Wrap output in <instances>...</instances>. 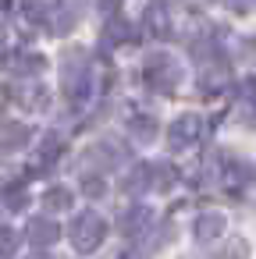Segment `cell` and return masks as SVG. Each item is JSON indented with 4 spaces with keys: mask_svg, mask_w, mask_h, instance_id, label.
Masks as SVG:
<instances>
[{
    "mask_svg": "<svg viewBox=\"0 0 256 259\" xmlns=\"http://www.w3.org/2000/svg\"><path fill=\"white\" fill-rule=\"evenodd\" d=\"M68 234H71V245H75L79 252H93V248H100L103 238H107V220H103L100 213L86 209V213H79V217L71 220Z\"/></svg>",
    "mask_w": 256,
    "mask_h": 259,
    "instance_id": "obj_1",
    "label": "cell"
},
{
    "mask_svg": "<svg viewBox=\"0 0 256 259\" xmlns=\"http://www.w3.org/2000/svg\"><path fill=\"white\" fill-rule=\"evenodd\" d=\"M178 78H181V71H178V64H174L167 54L146 57V64H142V82H146L150 89H157V93H174Z\"/></svg>",
    "mask_w": 256,
    "mask_h": 259,
    "instance_id": "obj_2",
    "label": "cell"
},
{
    "mask_svg": "<svg viewBox=\"0 0 256 259\" xmlns=\"http://www.w3.org/2000/svg\"><path fill=\"white\" fill-rule=\"evenodd\" d=\"M142 32L153 39H167L171 36V8L164 0H150L142 8Z\"/></svg>",
    "mask_w": 256,
    "mask_h": 259,
    "instance_id": "obj_3",
    "label": "cell"
},
{
    "mask_svg": "<svg viewBox=\"0 0 256 259\" xmlns=\"http://www.w3.org/2000/svg\"><path fill=\"white\" fill-rule=\"evenodd\" d=\"M199 135H203V117H199V114H181V117H174L171 128H167V142H171L174 149L192 146Z\"/></svg>",
    "mask_w": 256,
    "mask_h": 259,
    "instance_id": "obj_4",
    "label": "cell"
},
{
    "mask_svg": "<svg viewBox=\"0 0 256 259\" xmlns=\"http://www.w3.org/2000/svg\"><path fill=\"white\" fill-rule=\"evenodd\" d=\"M25 238H29V245L47 248V245H54V241L61 238V224L50 220V217H32V220L25 224Z\"/></svg>",
    "mask_w": 256,
    "mask_h": 259,
    "instance_id": "obj_5",
    "label": "cell"
},
{
    "mask_svg": "<svg viewBox=\"0 0 256 259\" xmlns=\"http://www.w3.org/2000/svg\"><path fill=\"white\" fill-rule=\"evenodd\" d=\"M121 160H125V149L114 146V142H100V146L89 149V167H103V170H111V167H118Z\"/></svg>",
    "mask_w": 256,
    "mask_h": 259,
    "instance_id": "obj_6",
    "label": "cell"
},
{
    "mask_svg": "<svg viewBox=\"0 0 256 259\" xmlns=\"http://www.w3.org/2000/svg\"><path fill=\"white\" fill-rule=\"evenodd\" d=\"M224 234V217L221 213H203L199 220H196V238L199 241H213V238H221Z\"/></svg>",
    "mask_w": 256,
    "mask_h": 259,
    "instance_id": "obj_7",
    "label": "cell"
},
{
    "mask_svg": "<svg viewBox=\"0 0 256 259\" xmlns=\"http://www.w3.org/2000/svg\"><path fill=\"white\" fill-rule=\"evenodd\" d=\"M61 149H64V142H61L57 135H47V139H43V146L36 149V153H40V156H36V163H40V167L57 163V160H61Z\"/></svg>",
    "mask_w": 256,
    "mask_h": 259,
    "instance_id": "obj_8",
    "label": "cell"
},
{
    "mask_svg": "<svg viewBox=\"0 0 256 259\" xmlns=\"http://www.w3.org/2000/svg\"><path fill=\"white\" fill-rule=\"evenodd\" d=\"M153 185V167H132V174H128V181H125V192L128 195H139V192H146Z\"/></svg>",
    "mask_w": 256,
    "mask_h": 259,
    "instance_id": "obj_9",
    "label": "cell"
},
{
    "mask_svg": "<svg viewBox=\"0 0 256 259\" xmlns=\"http://www.w3.org/2000/svg\"><path fill=\"white\" fill-rule=\"evenodd\" d=\"M128 132H132L135 139H142V142H153V135H157V121H153L150 114H135L132 124H128Z\"/></svg>",
    "mask_w": 256,
    "mask_h": 259,
    "instance_id": "obj_10",
    "label": "cell"
},
{
    "mask_svg": "<svg viewBox=\"0 0 256 259\" xmlns=\"http://www.w3.org/2000/svg\"><path fill=\"white\" fill-rule=\"evenodd\" d=\"M18 103L22 107H32V110H43L47 107V89L43 85H25L22 96H18Z\"/></svg>",
    "mask_w": 256,
    "mask_h": 259,
    "instance_id": "obj_11",
    "label": "cell"
},
{
    "mask_svg": "<svg viewBox=\"0 0 256 259\" xmlns=\"http://www.w3.org/2000/svg\"><path fill=\"white\" fill-rule=\"evenodd\" d=\"M174 181H178V170H174L171 163H157V167H153V188L167 192V188H174Z\"/></svg>",
    "mask_w": 256,
    "mask_h": 259,
    "instance_id": "obj_12",
    "label": "cell"
},
{
    "mask_svg": "<svg viewBox=\"0 0 256 259\" xmlns=\"http://www.w3.org/2000/svg\"><path fill=\"white\" fill-rule=\"evenodd\" d=\"M146 224H150V209H146V206H132V209L121 217V227H125L128 234L139 231V227H146Z\"/></svg>",
    "mask_w": 256,
    "mask_h": 259,
    "instance_id": "obj_13",
    "label": "cell"
},
{
    "mask_svg": "<svg viewBox=\"0 0 256 259\" xmlns=\"http://www.w3.org/2000/svg\"><path fill=\"white\" fill-rule=\"evenodd\" d=\"M25 135H29V132H25L22 124H8V128H4V135H0V149H15V146H22V142H25Z\"/></svg>",
    "mask_w": 256,
    "mask_h": 259,
    "instance_id": "obj_14",
    "label": "cell"
},
{
    "mask_svg": "<svg viewBox=\"0 0 256 259\" xmlns=\"http://www.w3.org/2000/svg\"><path fill=\"white\" fill-rule=\"evenodd\" d=\"M43 202H47L50 209H68V206H71V192H68V188H47Z\"/></svg>",
    "mask_w": 256,
    "mask_h": 259,
    "instance_id": "obj_15",
    "label": "cell"
},
{
    "mask_svg": "<svg viewBox=\"0 0 256 259\" xmlns=\"http://www.w3.org/2000/svg\"><path fill=\"white\" fill-rule=\"evenodd\" d=\"M15 248H18V234L11 227H0V259H15Z\"/></svg>",
    "mask_w": 256,
    "mask_h": 259,
    "instance_id": "obj_16",
    "label": "cell"
},
{
    "mask_svg": "<svg viewBox=\"0 0 256 259\" xmlns=\"http://www.w3.org/2000/svg\"><path fill=\"white\" fill-rule=\"evenodd\" d=\"M40 68H43V57L40 54H18L15 57V71H22V75H29V71L36 75Z\"/></svg>",
    "mask_w": 256,
    "mask_h": 259,
    "instance_id": "obj_17",
    "label": "cell"
},
{
    "mask_svg": "<svg viewBox=\"0 0 256 259\" xmlns=\"http://www.w3.org/2000/svg\"><path fill=\"white\" fill-rule=\"evenodd\" d=\"M125 39H128V25H125V18H114L107 25V43H125Z\"/></svg>",
    "mask_w": 256,
    "mask_h": 259,
    "instance_id": "obj_18",
    "label": "cell"
},
{
    "mask_svg": "<svg viewBox=\"0 0 256 259\" xmlns=\"http://www.w3.org/2000/svg\"><path fill=\"white\" fill-rule=\"evenodd\" d=\"M82 192H89V195L96 199V195H103V192H107V185H103V178H100V174H86V178H82Z\"/></svg>",
    "mask_w": 256,
    "mask_h": 259,
    "instance_id": "obj_19",
    "label": "cell"
},
{
    "mask_svg": "<svg viewBox=\"0 0 256 259\" xmlns=\"http://www.w3.org/2000/svg\"><path fill=\"white\" fill-rule=\"evenodd\" d=\"M4 199H8V206H15V209H18V206H25V192H22V188H11Z\"/></svg>",
    "mask_w": 256,
    "mask_h": 259,
    "instance_id": "obj_20",
    "label": "cell"
},
{
    "mask_svg": "<svg viewBox=\"0 0 256 259\" xmlns=\"http://www.w3.org/2000/svg\"><path fill=\"white\" fill-rule=\"evenodd\" d=\"M4 50H8V32L0 29V54H4Z\"/></svg>",
    "mask_w": 256,
    "mask_h": 259,
    "instance_id": "obj_21",
    "label": "cell"
},
{
    "mask_svg": "<svg viewBox=\"0 0 256 259\" xmlns=\"http://www.w3.org/2000/svg\"><path fill=\"white\" fill-rule=\"evenodd\" d=\"M249 121H252V128H256V110H252V117H249Z\"/></svg>",
    "mask_w": 256,
    "mask_h": 259,
    "instance_id": "obj_22",
    "label": "cell"
}]
</instances>
